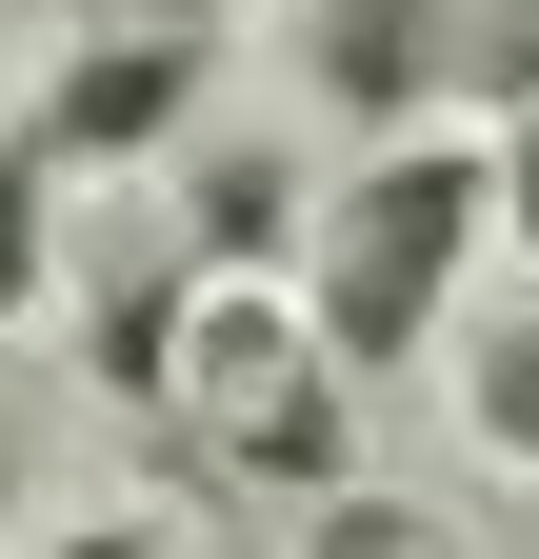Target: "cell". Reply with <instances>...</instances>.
Wrapping results in <instances>:
<instances>
[{"mask_svg": "<svg viewBox=\"0 0 539 559\" xmlns=\"http://www.w3.org/2000/svg\"><path fill=\"white\" fill-rule=\"evenodd\" d=\"M160 440L240 500H360V360L320 340L300 280H180V360H160Z\"/></svg>", "mask_w": 539, "mask_h": 559, "instance_id": "cell-1", "label": "cell"}, {"mask_svg": "<svg viewBox=\"0 0 539 559\" xmlns=\"http://www.w3.org/2000/svg\"><path fill=\"white\" fill-rule=\"evenodd\" d=\"M500 240V140H380V160L320 180V240H300V300L320 340L380 380V360H420L440 300H459V260Z\"/></svg>", "mask_w": 539, "mask_h": 559, "instance_id": "cell-2", "label": "cell"}, {"mask_svg": "<svg viewBox=\"0 0 539 559\" xmlns=\"http://www.w3.org/2000/svg\"><path fill=\"white\" fill-rule=\"evenodd\" d=\"M200 60H220V40H81V60H60V81H40V160L60 180H120V160H160V140L200 120Z\"/></svg>", "mask_w": 539, "mask_h": 559, "instance_id": "cell-3", "label": "cell"}, {"mask_svg": "<svg viewBox=\"0 0 539 559\" xmlns=\"http://www.w3.org/2000/svg\"><path fill=\"white\" fill-rule=\"evenodd\" d=\"M440 81V0H320V100H340L360 140H399Z\"/></svg>", "mask_w": 539, "mask_h": 559, "instance_id": "cell-4", "label": "cell"}, {"mask_svg": "<svg viewBox=\"0 0 539 559\" xmlns=\"http://www.w3.org/2000/svg\"><path fill=\"white\" fill-rule=\"evenodd\" d=\"M300 221H320V200H300V160H260V140H220V160H200V280H260Z\"/></svg>", "mask_w": 539, "mask_h": 559, "instance_id": "cell-5", "label": "cell"}, {"mask_svg": "<svg viewBox=\"0 0 539 559\" xmlns=\"http://www.w3.org/2000/svg\"><path fill=\"white\" fill-rule=\"evenodd\" d=\"M459 419H480V460L539 479V300H500L480 340H459Z\"/></svg>", "mask_w": 539, "mask_h": 559, "instance_id": "cell-6", "label": "cell"}, {"mask_svg": "<svg viewBox=\"0 0 539 559\" xmlns=\"http://www.w3.org/2000/svg\"><path fill=\"white\" fill-rule=\"evenodd\" d=\"M40 300H60V160H40V140H0V360H21Z\"/></svg>", "mask_w": 539, "mask_h": 559, "instance_id": "cell-7", "label": "cell"}, {"mask_svg": "<svg viewBox=\"0 0 539 559\" xmlns=\"http://www.w3.org/2000/svg\"><path fill=\"white\" fill-rule=\"evenodd\" d=\"M300 559H459V520H440V500H380V479H360V500H320V520H300Z\"/></svg>", "mask_w": 539, "mask_h": 559, "instance_id": "cell-8", "label": "cell"}, {"mask_svg": "<svg viewBox=\"0 0 539 559\" xmlns=\"http://www.w3.org/2000/svg\"><path fill=\"white\" fill-rule=\"evenodd\" d=\"M240 0H81V40H220Z\"/></svg>", "mask_w": 539, "mask_h": 559, "instance_id": "cell-9", "label": "cell"}, {"mask_svg": "<svg viewBox=\"0 0 539 559\" xmlns=\"http://www.w3.org/2000/svg\"><path fill=\"white\" fill-rule=\"evenodd\" d=\"M500 240H519V260H539V100H519V120H500Z\"/></svg>", "mask_w": 539, "mask_h": 559, "instance_id": "cell-10", "label": "cell"}, {"mask_svg": "<svg viewBox=\"0 0 539 559\" xmlns=\"http://www.w3.org/2000/svg\"><path fill=\"white\" fill-rule=\"evenodd\" d=\"M21 559H180L160 520H81V539H21Z\"/></svg>", "mask_w": 539, "mask_h": 559, "instance_id": "cell-11", "label": "cell"}, {"mask_svg": "<svg viewBox=\"0 0 539 559\" xmlns=\"http://www.w3.org/2000/svg\"><path fill=\"white\" fill-rule=\"evenodd\" d=\"M0 539H21V400H0Z\"/></svg>", "mask_w": 539, "mask_h": 559, "instance_id": "cell-12", "label": "cell"}]
</instances>
